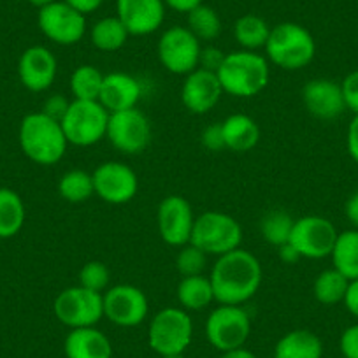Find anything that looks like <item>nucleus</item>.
Wrapping results in <instances>:
<instances>
[{"label":"nucleus","instance_id":"obj_48","mask_svg":"<svg viewBox=\"0 0 358 358\" xmlns=\"http://www.w3.org/2000/svg\"><path fill=\"white\" fill-rule=\"evenodd\" d=\"M220 358H257V357H255V353H251L250 350H246V348H237V350L225 351V353H222V357Z\"/></svg>","mask_w":358,"mask_h":358},{"label":"nucleus","instance_id":"obj_31","mask_svg":"<svg viewBox=\"0 0 358 358\" xmlns=\"http://www.w3.org/2000/svg\"><path fill=\"white\" fill-rule=\"evenodd\" d=\"M58 194L64 201L72 202V204L88 201L92 195H95L94 176L81 169H72L65 172L58 183Z\"/></svg>","mask_w":358,"mask_h":358},{"label":"nucleus","instance_id":"obj_18","mask_svg":"<svg viewBox=\"0 0 358 358\" xmlns=\"http://www.w3.org/2000/svg\"><path fill=\"white\" fill-rule=\"evenodd\" d=\"M223 95V88L216 72L197 67L194 72L187 74V79L181 88V101L183 106L194 115H206L216 108Z\"/></svg>","mask_w":358,"mask_h":358},{"label":"nucleus","instance_id":"obj_4","mask_svg":"<svg viewBox=\"0 0 358 358\" xmlns=\"http://www.w3.org/2000/svg\"><path fill=\"white\" fill-rule=\"evenodd\" d=\"M264 50L268 60L280 69L301 71L315 58L316 43L306 27L285 22L271 29Z\"/></svg>","mask_w":358,"mask_h":358},{"label":"nucleus","instance_id":"obj_20","mask_svg":"<svg viewBox=\"0 0 358 358\" xmlns=\"http://www.w3.org/2000/svg\"><path fill=\"white\" fill-rule=\"evenodd\" d=\"M302 102L315 118L336 120L346 111L341 85L332 79H311L302 88Z\"/></svg>","mask_w":358,"mask_h":358},{"label":"nucleus","instance_id":"obj_13","mask_svg":"<svg viewBox=\"0 0 358 358\" xmlns=\"http://www.w3.org/2000/svg\"><path fill=\"white\" fill-rule=\"evenodd\" d=\"M37 25L51 43L60 46H72L86 34L85 15L76 11L64 0H57L53 4L39 9Z\"/></svg>","mask_w":358,"mask_h":358},{"label":"nucleus","instance_id":"obj_41","mask_svg":"<svg viewBox=\"0 0 358 358\" xmlns=\"http://www.w3.org/2000/svg\"><path fill=\"white\" fill-rule=\"evenodd\" d=\"M69 106H71V102H69L62 94L51 95V97H48V101L44 102L43 113L50 116V118L57 120V122H62V118H64L65 113H67Z\"/></svg>","mask_w":358,"mask_h":358},{"label":"nucleus","instance_id":"obj_9","mask_svg":"<svg viewBox=\"0 0 358 358\" xmlns=\"http://www.w3.org/2000/svg\"><path fill=\"white\" fill-rule=\"evenodd\" d=\"M251 334V320L246 309L241 306L220 304L213 309L206 322V337L209 344L218 351L244 348Z\"/></svg>","mask_w":358,"mask_h":358},{"label":"nucleus","instance_id":"obj_42","mask_svg":"<svg viewBox=\"0 0 358 358\" xmlns=\"http://www.w3.org/2000/svg\"><path fill=\"white\" fill-rule=\"evenodd\" d=\"M348 153L358 164V115H355V118L351 120L350 127H348Z\"/></svg>","mask_w":358,"mask_h":358},{"label":"nucleus","instance_id":"obj_47","mask_svg":"<svg viewBox=\"0 0 358 358\" xmlns=\"http://www.w3.org/2000/svg\"><path fill=\"white\" fill-rule=\"evenodd\" d=\"M344 211H346L348 220H350V222L358 229V190L355 192L350 199H348Z\"/></svg>","mask_w":358,"mask_h":358},{"label":"nucleus","instance_id":"obj_2","mask_svg":"<svg viewBox=\"0 0 358 358\" xmlns=\"http://www.w3.org/2000/svg\"><path fill=\"white\" fill-rule=\"evenodd\" d=\"M223 94L232 97H255L268 83V62L257 51L239 50L225 55L222 67L216 72Z\"/></svg>","mask_w":358,"mask_h":358},{"label":"nucleus","instance_id":"obj_35","mask_svg":"<svg viewBox=\"0 0 358 358\" xmlns=\"http://www.w3.org/2000/svg\"><path fill=\"white\" fill-rule=\"evenodd\" d=\"M206 262H208V255L192 243H188L181 246L178 257H176V268L183 278L201 276L204 273Z\"/></svg>","mask_w":358,"mask_h":358},{"label":"nucleus","instance_id":"obj_12","mask_svg":"<svg viewBox=\"0 0 358 358\" xmlns=\"http://www.w3.org/2000/svg\"><path fill=\"white\" fill-rule=\"evenodd\" d=\"M337 236L339 234L330 220L311 215L295 220L288 243L301 253L302 258L318 260L330 257Z\"/></svg>","mask_w":358,"mask_h":358},{"label":"nucleus","instance_id":"obj_21","mask_svg":"<svg viewBox=\"0 0 358 358\" xmlns=\"http://www.w3.org/2000/svg\"><path fill=\"white\" fill-rule=\"evenodd\" d=\"M141 95H143V88L134 76L127 74V72H111V74L104 76L99 102L111 115V113L137 108Z\"/></svg>","mask_w":358,"mask_h":358},{"label":"nucleus","instance_id":"obj_32","mask_svg":"<svg viewBox=\"0 0 358 358\" xmlns=\"http://www.w3.org/2000/svg\"><path fill=\"white\" fill-rule=\"evenodd\" d=\"M104 74L94 65H79L71 76V94L74 101H99Z\"/></svg>","mask_w":358,"mask_h":358},{"label":"nucleus","instance_id":"obj_10","mask_svg":"<svg viewBox=\"0 0 358 358\" xmlns=\"http://www.w3.org/2000/svg\"><path fill=\"white\" fill-rule=\"evenodd\" d=\"M201 41L187 27H171L158 39L157 53L162 67L172 74L187 76L199 67Z\"/></svg>","mask_w":358,"mask_h":358},{"label":"nucleus","instance_id":"obj_7","mask_svg":"<svg viewBox=\"0 0 358 358\" xmlns=\"http://www.w3.org/2000/svg\"><path fill=\"white\" fill-rule=\"evenodd\" d=\"M108 123V109L99 101H72L60 125L69 144L86 148L104 139Z\"/></svg>","mask_w":358,"mask_h":358},{"label":"nucleus","instance_id":"obj_3","mask_svg":"<svg viewBox=\"0 0 358 358\" xmlns=\"http://www.w3.org/2000/svg\"><path fill=\"white\" fill-rule=\"evenodd\" d=\"M18 141L27 158L39 165H53L67 151V137L60 122L41 113H30L22 120Z\"/></svg>","mask_w":358,"mask_h":358},{"label":"nucleus","instance_id":"obj_17","mask_svg":"<svg viewBox=\"0 0 358 358\" xmlns=\"http://www.w3.org/2000/svg\"><path fill=\"white\" fill-rule=\"evenodd\" d=\"M164 0H116V16L130 36H150L157 32L165 20Z\"/></svg>","mask_w":358,"mask_h":358},{"label":"nucleus","instance_id":"obj_50","mask_svg":"<svg viewBox=\"0 0 358 358\" xmlns=\"http://www.w3.org/2000/svg\"><path fill=\"white\" fill-rule=\"evenodd\" d=\"M162 358H187L185 355H169V357H162Z\"/></svg>","mask_w":358,"mask_h":358},{"label":"nucleus","instance_id":"obj_36","mask_svg":"<svg viewBox=\"0 0 358 358\" xmlns=\"http://www.w3.org/2000/svg\"><path fill=\"white\" fill-rule=\"evenodd\" d=\"M109 281H111V273H109L108 265L102 264V262H88L79 271V285L92 292L102 294V292L108 290Z\"/></svg>","mask_w":358,"mask_h":358},{"label":"nucleus","instance_id":"obj_6","mask_svg":"<svg viewBox=\"0 0 358 358\" xmlns=\"http://www.w3.org/2000/svg\"><path fill=\"white\" fill-rule=\"evenodd\" d=\"M243 241V229L230 215L220 211L202 213L195 218L190 243L206 255H222L237 250Z\"/></svg>","mask_w":358,"mask_h":358},{"label":"nucleus","instance_id":"obj_24","mask_svg":"<svg viewBox=\"0 0 358 358\" xmlns=\"http://www.w3.org/2000/svg\"><path fill=\"white\" fill-rule=\"evenodd\" d=\"M323 343L315 332L306 329L292 330L278 341L274 358H322Z\"/></svg>","mask_w":358,"mask_h":358},{"label":"nucleus","instance_id":"obj_15","mask_svg":"<svg viewBox=\"0 0 358 358\" xmlns=\"http://www.w3.org/2000/svg\"><path fill=\"white\" fill-rule=\"evenodd\" d=\"M104 316L118 327H137L146 320L150 306L148 297L134 285H116L102 294Z\"/></svg>","mask_w":358,"mask_h":358},{"label":"nucleus","instance_id":"obj_26","mask_svg":"<svg viewBox=\"0 0 358 358\" xmlns=\"http://www.w3.org/2000/svg\"><path fill=\"white\" fill-rule=\"evenodd\" d=\"M336 271L350 281L358 280V230H344L337 236L330 253Z\"/></svg>","mask_w":358,"mask_h":358},{"label":"nucleus","instance_id":"obj_37","mask_svg":"<svg viewBox=\"0 0 358 358\" xmlns=\"http://www.w3.org/2000/svg\"><path fill=\"white\" fill-rule=\"evenodd\" d=\"M341 90H343V99L346 109H350L351 113L358 115V71L350 72L343 79Z\"/></svg>","mask_w":358,"mask_h":358},{"label":"nucleus","instance_id":"obj_5","mask_svg":"<svg viewBox=\"0 0 358 358\" xmlns=\"http://www.w3.org/2000/svg\"><path fill=\"white\" fill-rule=\"evenodd\" d=\"M194 339V322L183 308H165L153 316L148 343L160 357L183 355Z\"/></svg>","mask_w":358,"mask_h":358},{"label":"nucleus","instance_id":"obj_30","mask_svg":"<svg viewBox=\"0 0 358 358\" xmlns=\"http://www.w3.org/2000/svg\"><path fill=\"white\" fill-rule=\"evenodd\" d=\"M350 280L344 278L336 268H327L316 276L313 285V294L315 299L323 306H334L344 301Z\"/></svg>","mask_w":358,"mask_h":358},{"label":"nucleus","instance_id":"obj_8","mask_svg":"<svg viewBox=\"0 0 358 358\" xmlns=\"http://www.w3.org/2000/svg\"><path fill=\"white\" fill-rule=\"evenodd\" d=\"M53 313L62 325L69 329L95 327L104 318V297L99 292L78 287L65 288L55 299Z\"/></svg>","mask_w":358,"mask_h":358},{"label":"nucleus","instance_id":"obj_23","mask_svg":"<svg viewBox=\"0 0 358 358\" xmlns=\"http://www.w3.org/2000/svg\"><path fill=\"white\" fill-rule=\"evenodd\" d=\"M222 130L225 148L236 151V153H246V151L253 150L260 141V127L251 116L241 115V113L230 115L222 123Z\"/></svg>","mask_w":358,"mask_h":358},{"label":"nucleus","instance_id":"obj_16","mask_svg":"<svg viewBox=\"0 0 358 358\" xmlns=\"http://www.w3.org/2000/svg\"><path fill=\"white\" fill-rule=\"evenodd\" d=\"M95 195L108 204H127L139 190V179L134 169L122 162H104L94 171Z\"/></svg>","mask_w":358,"mask_h":358},{"label":"nucleus","instance_id":"obj_49","mask_svg":"<svg viewBox=\"0 0 358 358\" xmlns=\"http://www.w3.org/2000/svg\"><path fill=\"white\" fill-rule=\"evenodd\" d=\"M29 2L34 6V8L43 9V8H46V6H50V4H53V2H57V0H29Z\"/></svg>","mask_w":358,"mask_h":358},{"label":"nucleus","instance_id":"obj_38","mask_svg":"<svg viewBox=\"0 0 358 358\" xmlns=\"http://www.w3.org/2000/svg\"><path fill=\"white\" fill-rule=\"evenodd\" d=\"M201 143H202V146L209 151L227 150L225 139H223L222 123H213V125L206 127L201 134Z\"/></svg>","mask_w":358,"mask_h":358},{"label":"nucleus","instance_id":"obj_28","mask_svg":"<svg viewBox=\"0 0 358 358\" xmlns=\"http://www.w3.org/2000/svg\"><path fill=\"white\" fill-rule=\"evenodd\" d=\"M129 30L125 29L118 16H108L102 18L92 27L90 32V39L97 50L106 51V53H113L125 46L127 39H129Z\"/></svg>","mask_w":358,"mask_h":358},{"label":"nucleus","instance_id":"obj_11","mask_svg":"<svg viewBox=\"0 0 358 358\" xmlns=\"http://www.w3.org/2000/svg\"><path fill=\"white\" fill-rule=\"evenodd\" d=\"M106 137L122 153L139 155L151 143V123L137 108L111 113Z\"/></svg>","mask_w":358,"mask_h":358},{"label":"nucleus","instance_id":"obj_27","mask_svg":"<svg viewBox=\"0 0 358 358\" xmlns=\"http://www.w3.org/2000/svg\"><path fill=\"white\" fill-rule=\"evenodd\" d=\"M25 204L11 188H0V239L15 237L25 225Z\"/></svg>","mask_w":358,"mask_h":358},{"label":"nucleus","instance_id":"obj_34","mask_svg":"<svg viewBox=\"0 0 358 358\" xmlns=\"http://www.w3.org/2000/svg\"><path fill=\"white\" fill-rule=\"evenodd\" d=\"M295 220L285 211H271L262 218L260 232L268 244L280 248L290 241Z\"/></svg>","mask_w":358,"mask_h":358},{"label":"nucleus","instance_id":"obj_19","mask_svg":"<svg viewBox=\"0 0 358 358\" xmlns=\"http://www.w3.org/2000/svg\"><path fill=\"white\" fill-rule=\"evenodd\" d=\"M58 64L55 55L44 46H30L18 60V76L22 85L30 92H46L57 78Z\"/></svg>","mask_w":358,"mask_h":358},{"label":"nucleus","instance_id":"obj_46","mask_svg":"<svg viewBox=\"0 0 358 358\" xmlns=\"http://www.w3.org/2000/svg\"><path fill=\"white\" fill-rule=\"evenodd\" d=\"M278 253H280L281 260H283L285 264H288V265L297 264V262L302 258L301 253H299V251L295 250V248L292 246L290 243H287V244H283V246L278 248Z\"/></svg>","mask_w":358,"mask_h":358},{"label":"nucleus","instance_id":"obj_40","mask_svg":"<svg viewBox=\"0 0 358 358\" xmlns=\"http://www.w3.org/2000/svg\"><path fill=\"white\" fill-rule=\"evenodd\" d=\"M223 60H225V53L222 50L215 46L202 48L201 50V58H199V67L206 69V71L218 72V69L222 67Z\"/></svg>","mask_w":358,"mask_h":358},{"label":"nucleus","instance_id":"obj_45","mask_svg":"<svg viewBox=\"0 0 358 358\" xmlns=\"http://www.w3.org/2000/svg\"><path fill=\"white\" fill-rule=\"evenodd\" d=\"M164 2L167 8L172 9V11L185 13V15H188V13H190L192 9L197 8V6L204 4V0H164Z\"/></svg>","mask_w":358,"mask_h":358},{"label":"nucleus","instance_id":"obj_1","mask_svg":"<svg viewBox=\"0 0 358 358\" xmlns=\"http://www.w3.org/2000/svg\"><path fill=\"white\" fill-rule=\"evenodd\" d=\"M262 265L253 253L246 250L230 251L215 262L211 271L215 301L225 306H243L255 297L262 285Z\"/></svg>","mask_w":358,"mask_h":358},{"label":"nucleus","instance_id":"obj_43","mask_svg":"<svg viewBox=\"0 0 358 358\" xmlns=\"http://www.w3.org/2000/svg\"><path fill=\"white\" fill-rule=\"evenodd\" d=\"M343 302H344V306H346L348 311H350L351 315L358 320V280L350 281Z\"/></svg>","mask_w":358,"mask_h":358},{"label":"nucleus","instance_id":"obj_33","mask_svg":"<svg viewBox=\"0 0 358 358\" xmlns=\"http://www.w3.org/2000/svg\"><path fill=\"white\" fill-rule=\"evenodd\" d=\"M187 29L199 41L211 43V41L218 39V36L222 34V18H220V15L215 9L206 4H201L195 9H192L187 15Z\"/></svg>","mask_w":358,"mask_h":358},{"label":"nucleus","instance_id":"obj_44","mask_svg":"<svg viewBox=\"0 0 358 358\" xmlns=\"http://www.w3.org/2000/svg\"><path fill=\"white\" fill-rule=\"evenodd\" d=\"M67 2L71 8H74L76 11H79L81 15H90V13L97 11L102 4H104V0H64Z\"/></svg>","mask_w":358,"mask_h":358},{"label":"nucleus","instance_id":"obj_39","mask_svg":"<svg viewBox=\"0 0 358 358\" xmlns=\"http://www.w3.org/2000/svg\"><path fill=\"white\" fill-rule=\"evenodd\" d=\"M339 348L344 358H358V323L344 330L339 339Z\"/></svg>","mask_w":358,"mask_h":358},{"label":"nucleus","instance_id":"obj_22","mask_svg":"<svg viewBox=\"0 0 358 358\" xmlns=\"http://www.w3.org/2000/svg\"><path fill=\"white\" fill-rule=\"evenodd\" d=\"M67 358H111L113 344L104 332L95 327L72 329L64 343Z\"/></svg>","mask_w":358,"mask_h":358},{"label":"nucleus","instance_id":"obj_29","mask_svg":"<svg viewBox=\"0 0 358 358\" xmlns=\"http://www.w3.org/2000/svg\"><path fill=\"white\" fill-rule=\"evenodd\" d=\"M271 34V27L257 15H244L234 25V37L243 50L257 51L265 48Z\"/></svg>","mask_w":358,"mask_h":358},{"label":"nucleus","instance_id":"obj_14","mask_svg":"<svg viewBox=\"0 0 358 358\" xmlns=\"http://www.w3.org/2000/svg\"><path fill=\"white\" fill-rule=\"evenodd\" d=\"M197 216L194 215V208L185 197L169 195L160 202L157 211L158 232L162 241L169 246L181 248L190 243L194 223Z\"/></svg>","mask_w":358,"mask_h":358},{"label":"nucleus","instance_id":"obj_25","mask_svg":"<svg viewBox=\"0 0 358 358\" xmlns=\"http://www.w3.org/2000/svg\"><path fill=\"white\" fill-rule=\"evenodd\" d=\"M178 301L185 311H202L215 301L211 280L204 274L183 278L178 285Z\"/></svg>","mask_w":358,"mask_h":358}]
</instances>
